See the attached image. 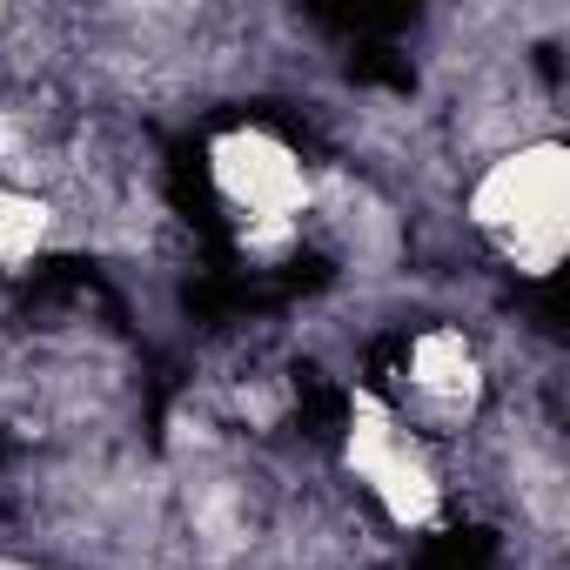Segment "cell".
Listing matches in <instances>:
<instances>
[{
  "mask_svg": "<svg viewBox=\"0 0 570 570\" xmlns=\"http://www.w3.org/2000/svg\"><path fill=\"white\" fill-rule=\"evenodd\" d=\"M175 208L215 235V181H208V161L202 148H175Z\"/></svg>",
  "mask_w": 570,
  "mask_h": 570,
  "instance_id": "1",
  "label": "cell"
},
{
  "mask_svg": "<svg viewBox=\"0 0 570 570\" xmlns=\"http://www.w3.org/2000/svg\"><path fill=\"white\" fill-rule=\"evenodd\" d=\"M490 557H497V543L483 530H443L423 543L416 570H490Z\"/></svg>",
  "mask_w": 570,
  "mask_h": 570,
  "instance_id": "2",
  "label": "cell"
},
{
  "mask_svg": "<svg viewBox=\"0 0 570 570\" xmlns=\"http://www.w3.org/2000/svg\"><path fill=\"white\" fill-rule=\"evenodd\" d=\"M296 403H303V416H309L316 436H336V430H343V390H330L316 370L296 376Z\"/></svg>",
  "mask_w": 570,
  "mask_h": 570,
  "instance_id": "3",
  "label": "cell"
},
{
  "mask_svg": "<svg viewBox=\"0 0 570 570\" xmlns=\"http://www.w3.org/2000/svg\"><path fill=\"white\" fill-rule=\"evenodd\" d=\"M350 75H356V81H396V88H410V68H403V61H383V55H356Z\"/></svg>",
  "mask_w": 570,
  "mask_h": 570,
  "instance_id": "4",
  "label": "cell"
}]
</instances>
